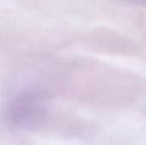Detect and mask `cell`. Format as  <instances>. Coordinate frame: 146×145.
Masks as SVG:
<instances>
[{
  "mask_svg": "<svg viewBox=\"0 0 146 145\" xmlns=\"http://www.w3.org/2000/svg\"><path fill=\"white\" fill-rule=\"evenodd\" d=\"M44 115L43 98L37 93L27 92L17 97L11 105L9 115L10 126L15 130H27L35 126Z\"/></svg>",
  "mask_w": 146,
  "mask_h": 145,
  "instance_id": "cell-1",
  "label": "cell"
},
{
  "mask_svg": "<svg viewBox=\"0 0 146 145\" xmlns=\"http://www.w3.org/2000/svg\"><path fill=\"white\" fill-rule=\"evenodd\" d=\"M144 1H145V2H146V0H144Z\"/></svg>",
  "mask_w": 146,
  "mask_h": 145,
  "instance_id": "cell-2",
  "label": "cell"
}]
</instances>
